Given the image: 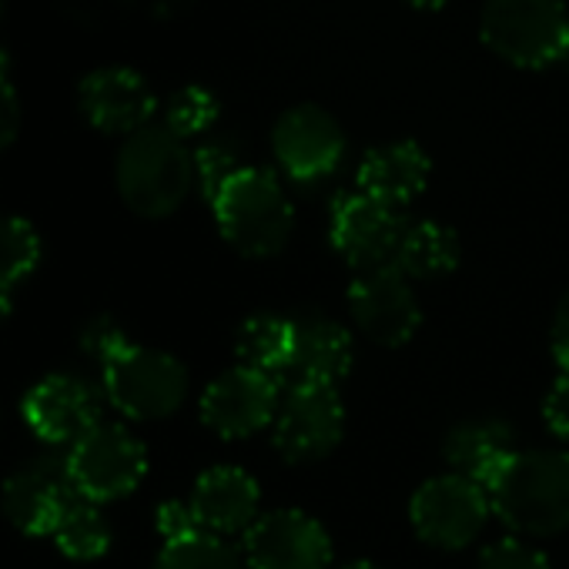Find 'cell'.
I'll return each instance as SVG.
<instances>
[{
  "label": "cell",
  "mask_w": 569,
  "mask_h": 569,
  "mask_svg": "<svg viewBox=\"0 0 569 569\" xmlns=\"http://www.w3.org/2000/svg\"><path fill=\"white\" fill-rule=\"evenodd\" d=\"M486 492L516 536H559L569 529V452H516Z\"/></svg>",
  "instance_id": "6da1fadb"
},
{
  "label": "cell",
  "mask_w": 569,
  "mask_h": 569,
  "mask_svg": "<svg viewBox=\"0 0 569 569\" xmlns=\"http://www.w3.org/2000/svg\"><path fill=\"white\" fill-rule=\"evenodd\" d=\"M114 184L138 218H168L191 194L194 154L164 124H148L124 138L114 161Z\"/></svg>",
  "instance_id": "7a4b0ae2"
},
{
  "label": "cell",
  "mask_w": 569,
  "mask_h": 569,
  "mask_svg": "<svg viewBox=\"0 0 569 569\" xmlns=\"http://www.w3.org/2000/svg\"><path fill=\"white\" fill-rule=\"evenodd\" d=\"M211 208L221 238L244 258H271L292 238V201L264 168H241Z\"/></svg>",
  "instance_id": "3957f363"
},
{
  "label": "cell",
  "mask_w": 569,
  "mask_h": 569,
  "mask_svg": "<svg viewBox=\"0 0 569 569\" xmlns=\"http://www.w3.org/2000/svg\"><path fill=\"white\" fill-rule=\"evenodd\" d=\"M479 38L512 68L569 64V14L562 0H486Z\"/></svg>",
  "instance_id": "277c9868"
},
{
  "label": "cell",
  "mask_w": 569,
  "mask_h": 569,
  "mask_svg": "<svg viewBox=\"0 0 569 569\" xmlns=\"http://www.w3.org/2000/svg\"><path fill=\"white\" fill-rule=\"evenodd\" d=\"M101 389L111 409L124 419L158 422L184 406L188 372L174 356L131 342L121 356L101 366Z\"/></svg>",
  "instance_id": "5b68a950"
},
{
  "label": "cell",
  "mask_w": 569,
  "mask_h": 569,
  "mask_svg": "<svg viewBox=\"0 0 569 569\" xmlns=\"http://www.w3.org/2000/svg\"><path fill=\"white\" fill-rule=\"evenodd\" d=\"M68 469L78 496L101 506L124 499L141 486L148 472V449L131 429L101 419L68 449Z\"/></svg>",
  "instance_id": "8992f818"
},
{
  "label": "cell",
  "mask_w": 569,
  "mask_h": 569,
  "mask_svg": "<svg viewBox=\"0 0 569 569\" xmlns=\"http://www.w3.org/2000/svg\"><path fill=\"white\" fill-rule=\"evenodd\" d=\"M74 499L81 496L71 482L68 452L61 449H44L31 456L0 489V509H4L8 522L28 536H51Z\"/></svg>",
  "instance_id": "52a82bcc"
},
{
  "label": "cell",
  "mask_w": 569,
  "mask_h": 569,
  "mask_svg": "<svg viewBox=\"0 0 569 569\" xmlns=\"http://www.w3.org/2000/svg\"><path fill=\"white\" fill-rule=\"evenodd\" d=\"M489 512H492L489 492L479 482L462 479L456 472L422 482L409 502V519L416 536L436 549L469 546L486 529Z\"/></svg>",
  "instance_id": "ba28073f"
},
{
  "label": "cell",
  "mask_w": 569,
  "mask_h": 569,
  "mask_svg": "<svg viewBox=\"0 0 569 569\" xmlns=\"http://www.w3.org/2000/svg\"><path fill=\"white\" fill-rule=\"evenodd\" d=\"M346 429V409L332 386L292 382L274 416V449L289 462L326 459Z\"/></svg>",
  "instance_id": "9c48e42d"
},
{
  "label": "cell",
  "mask_w": 569,
  "mask_h": 569,
  "mask_svg": "<svg viewBox=\"0 0 569 569\" xmlns=\"http://www.w3.org/2000/svg\"><path fill=\"white\" fill-rule=\"evenodd\" d=\"M349 312L359 332L386 349L406 346L422 326V309L416 302L412 284L396 264L362 271L352 281Z\"/></svg>",
  "instance_id": "30bf717a"
},
{
  "label": "cell",
  "mask_w": 569,
  "mask_h": 569,
  "mask_svg": "<svg viewBox=\"0 0 569 569\" xmlns=\"http://www.w3.org/2000/svg\"><path fill=\"white\" fill-rule=\"evenodd\" d=\"M406 228L409 224L402 221L399 208H389V204L356 191V194H342L336 201L329 238H332V248L362 274V271L396 264Z\"/></svg>",
  "instance_id": "8fae6325"
},
{
  "label": "cell",
  "mask_w": 569,
  "mask_h": 569,
  "mask_svg": "<svg viewBox=\"0 0 569 569\" xmlns=\"http://www.w3.org/2000/svg\"><path fill=\"white\" fill-rule=\"evenodd\" d=\"M271 151L292 181L312 184L339 168L346 154V134L326 108L299 104L278 118L271 131Z\"/></svg>",
  "instance_id": "7c38bea8"
},
{
  "label": "cell",
  "mask_w": 569,
  "mask_h": 569,
  "mask_svg": "<svg viewBox=\"0 0 569 569\" xmlns=\"http://www.w3.org/2000/svg\"><path fill=\"white\" fill-rule=\"evenodd\" d=\"M251 569H329L332 542L319 519L302 509H274L244 532Z\"/></svg>",
  "instance_id": "4fadbf2b"
},
{
  "label": "cell",
  "mask_w": 569,
  "mask_h": 569,
  "mask_svg": "<svg viewBox=\"0 0 569 569\" xmlns=\"http://www.w3.org/2000/svg\"><path fill=\"white\" fill-rule=\"evenodd\" d=\"M281 406L278 379L234 366L201 396V422L218 439H248L274 422Z\"/></svg>",
  "instance_id": "5bb4252c"
},
{
  "label": "cell",
  "mask_w": 569,
  "mask_h": 569,
  "mask_svg": "<svg viewBox=\"0 0 569 569\" xmlns=\"http://www.w3.org/2000/svg\"><path fill=\"white\" fill-rule=\"evenodd\" d=\"M24 422L28 429L48 442L51 449H71L88 429L101 422V402L98 392L78 379V376H48L38 386L28 389L24 396Z\"/></svg>",
  "instance_id": "9a60e30c"
},
{
  "label": "cell",
  "mask_w": 569,
  "mask_h": 569,
  "mask_svg": "<svg viewBox=\"0 0 569 569\" xmlns=\"http://www.w3.org/2000/svg\"><path fill=\"white\" fill-rule=\"evenodd\" d=\"M78 108L84 121L101 134L131 138L134 131L148 128L154 118V91L148 81L121 64L91 71L78 88Z\"/></svg>",
  "instance_id": "2e32d148"
},
{
  "label": "cell",
  "mask_w": 569,
  "mask_h": 569,
  "mask_svg": "<svg viewBox=\"0 0 569 569\" xmlns=\"http://www.w3.org/2000/svg\"><path fill=\"white\" fill-rule=\"evenodd\" d=\"M201 532L211 536H234L248 532L258 519L261 489L254 476L238 466H214L198 476L191 499H188Z\"/></svg>",
  "instance_id": "e0dca14e"
},
{
  "label": "cell",
  "mask_w": 569,
  "mask_h": 569,
  "mask_svg": "<svg viewBox=\"0 0 569 569\" xmlns=\"http://www.w3.org/2000/svg\"><path fill=\"white\" fill-rule=\"evenodd\" d=\"M516 436L502 419H466L459 426L449 429L446 442H442V456L446 466L462 476L479 482L482 489H489V482L506 469V462L516 456Z\"/></svg>",
  "instance_id": "ac0fdd59"
},
{
  "label": "cell",
  "mask_w": 569,
  "mask_h": 569,
  "mask_svg": "<svg viewBox=\"0 0 569 569\" xmlns=\"http://www.w3.org/2000/svg\"><path fill=\"white\" fill-rule=\"evenodd\" d=\"M429 181V158L416 141H396L369 151L359 164V191L389 204L406 208L422 194Z\"/></svg>",
  "instance_id": "d6986e66"
},
{
  "label": "cell",
  "mask_w": 569,
  "mask_h": 569,
  "mask_svg": "<svg viewBox=\"0 0 569 569\" xmlns=\"http://www.w3.org/2000/svg\"><path fill=\"white\" fill-rule=\"evenodd\" d=\"M296 359L289 376L296 382L336 389L352 369V336L326 316L296 319Z\"/></svg>",
  "instance_id": "ffe728a7"
},
{
  "label": "cell",
  "mask_w": 569,
  "mask_h": 569,
  "mask_svg": "<svg viewBox=\"0 0 569 569\" xmlns=\"http://www.w3.org/2000/svg\"><path fill=\"white\" fill-rule=\"evenodd\" d=\"M296 319L284 316H251L241 322L238 336H234V356L238 366L264 372L271 379H281L292 372V359H296Z\"/></svg>",
  "instance_id": "44dd1931"
},
{
  "label": "cell",
  "mask_w": 569,
  "mask_h": 569,
  "mask_svg": "<svg viewBox=\"0 0 569 569\" xmlns=\"http://www.w3.org/2000/svg\"><path fill=\"white\" fill-rule=\"evenodd\" d=\"M459 264V238L449 224L439 221H416L406 228L396 268L406 278H439Z\"/></svg>",
  "instance_id": "7402d4cb"
},
{
  "label": "cell",
  "mask_w": 569,
  "mask_h": 569,
  "mask_svg": "<svg viewBox=\"0 0 569 569\" xmlns=\"http://www.w3.org/2000/svg\"><path fill=\"white\" fill-rule=\"evenodd\" d=\"M41 261V234L24 218H0V319L14 309V289Z\"/></svg>",
  "instance_id": "603a6c76"
},
{
  "label": "cell",
  "mask_w": 569,
  "mask_h": 569,
  "mask_svg": "<svg viewBox=\"0 0 569 569\" xmlns=\"http://www.w3.org/2000/svg\"><path fill=\"white\" fill-rule=\"evenodd\" d=\"M51 536H54L58 549L78 562L101 559L111 549V522L101 512V506L88 502V499H74Z\"/></svg>",
  "instance_id": "cb8c5ba5"
},
{
  "label": "cell",
  "mask_w": 569,
  "mask_h": 569,
  "mask_svg": "<svg viewBox=\"0 0 569 569\" xmlns=\"http://www.w3.org/2000/svg\"><path fill=\"white\" fill-rule=\"evenodd\" d=\"M151 569H241L238 552L211 532L164 542Z\"/></svg>",
  "instance_id": "d4e9b609"
},
{
  "label": "cell",
  "mask_w": 569,
  "mask_h": 569,
  "mask_svg": "<svg viewBox=\"0 0 569 569\" xmlns=\"http://www.w3.org/2000/svg\"><path fill=\"white\" fill-rule=\"evenodd\" d=\"M218 121V98L208 91V88H198V84H188L181 91H174L168 98V108H164V128L171 134H178L181 141L184 138H194L201 131H208L211 124Z\"/></svg>",
  "instance_id": "484cf974"
},
{
  "label": "cell",
  "mask_w": 569,
  "mask_h": 569,
  "mask_svg": "<svg viewBox=\"0 0 569 569\" xmlns=\"http://www.w3.org/2000/svg\"><path fill=\"white\" fill-rule=\"evenodd\" d=\"M238 171H241L238 158H234L228 148H221V144H204V148L194 151V184L201 188V194H204L208 201H214V198L221 194V188H224Z\"/></svg>",
  "instance_id": "4316f807"
},
{
  "label": "cell",
  "mask_w": 569,
  "mask_h": 569,
  "mask_svg": "<svg viewBox=\"0 0 569 569\" xmlns=\"http://www.w3.org/2000/svg\"><path fill=\"white\" fill-rule=\"evenodd\" d=\"M78 342H81V352L91 356V359H98L101 366H108L114 356H121L131 346L128 332L111 316H94L91 322H84Z\"/></svg>",
  "instance_id": "83f0119b"
},
{
  "label": "cell",
  "mask_w": 569,
  "mask_h": 569,
  "mask_svg": "<svg viewBox=\"0 0 569 569\" xmlns=\"http://www.w3.org/2000/svg\"><path fill=\"white\" fill-rule=\"evenodd\" d=\"M479 569H552V566L536 546L506 536V539H496L492 546L482 549Z\"/></svg>",
  "instance_id": "f1b7e54d"
},
{
  "label": "cell",
  "mask_w": 569,
  "mask_h": 569,
  "mask_svg": "<svg viewBox=\"0 0 569 569\" xmlns=\"http://www.w3.org/2000/svg\"><path fill=\"white\" fill-rule=\"evenodd\" d=\"M8 71H11V58L0 51V151L11 148L21 134V98Z\"/></svg>",
  "instance_id": "f546056e"
},
{
  "label": "cell",
  "mask_w": 569,
  "mask_h": 569,
  "mask_svg": "<svg viewBox=\"0 0 569 569\" xmlns=\"http://www.w3.org/2000/svg\"><path fill=\"white\" fill-rule=\"evenodd\" d=\"M158 532L164 536V542H174V539L198 536L201 526H198V519H194V512H191L188 502L171 499V502H161L158 506Z\"/></svg>",
  "instance_id": "4dcf8cb0"
},
{
  "label": "cell",
  "mask_w": 569,
  "mask_h": 569,
  "mask_svg": "<svg viewBox=\"0 0 569 569\" xmlns=\"http://www.w3.org/2000/svg\"><path fill=\"white\" fill-rule=\"evenodd\" d=\"M542 419H546V429L569 442V376H559L549 392H546V402H542Z\"/></svg>",
  "instance_id": "1f68e13d"
},
{
  "label": "cell",
  "mask_w": 569,
  "mask_h": 569,
  "mask_svg": "<svg viewBox=\"0 0 569 569\" xmlns=\"http://www.w3.org/2000/svg\"><path fill=\"white\" fill-rule=\"evenodd\" d=\"M549 342H552V359H556L559 372L569 376V292H566V296L559 299V306H556Z\"/></svg>",
  "instance_id": "d6a6232c"
},
{
  "label": "cell",
  "mask_w": 569,
  "mask_h": 569,
  "mask_svg": "<svg viewBox=\"0 0 569 569\" xmlns=\"http://www.w3.org/2000/svg\"><path fill=\"white\" fill-rule=\"evenodd\" d=\"M406 4H412L416 11H442L449 0H406Z\"/></svg>",
  "instance_id": "836d02e7"
},
{
  "label": "cell",
  "mask_w": 569,
  "mask_h": 569,
  "mask_svg": "<svg viewBox=\"0 0 569 569\" xmlns=\"http://www.w3.org/2000/svg\"><path fill=\"white\" fill-rule=\"evenodd\" d=\"M342 569H379V566H376V562H366V559H362V562H349V566H342Z\"/></svg>",
  "instance_id": "e575fe53"
},
{
  "label": "cell",
  "mask_w": 569,
  "mask_h": 569,
  "mask_svg": "<svg viewBox=\"0 0 569 569\" xmlns=\"http://www.w3.org/2000/svg\"><path fill=\"white\" fill-rule=\"evenodd\" d=\"M4 8H8V0H0V18H4Z\"/></svg>",
  "instance_id": "d590c367"
}]
</instances>
